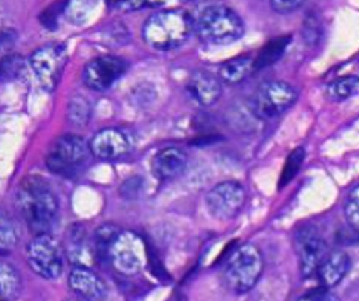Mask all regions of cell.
Returning <instances> with one entry per match:
<instances>
[{
    "mask_svg": "<svg viewBox=\"0 0 359 301\" xmlns=\"http://www.w3.org/2000/svg\"><path fill=\"white\" fill-rule=\"evenodd\" d=\"M306 0H269L272 10L278 14H290L300 10Z\"/></svg>",
    "mask_w": 359,
    "mask_h": 301,
    "instance_id": "f546056e",
    "label": "cell"
},
{
    "mask_svg": "<svg viewBox=\"0 0 359 301\" xmlns=\"http://www.w3.org/2000/svg\"><path fill=\"white\" fill-rule=\"evenodd\" d=\"M298 98V92L285 81H266L260 84L254 92L251 109L254 115L260 119H272L294 105Z\"/></svg>",
    "mask_w": 359,
    "mask_h": 301,
    "instance_id": "ba28073f",
    "label": "cell"
},
{
    "mask_svg": "<svg viewBox=\"0 0 359 301\" xmlns=\"http://www.w3.org/2000/svg\"><path fill=\"white\" fill-rule=\"evenodd\" d=\"M15 202L32 234L49 233L58 216V199L43 178H25L17 190Z\"/></svg>",
    "mask_w": 359,
    "mask_h": 301,
    "instance_id": "6da1fadb",
    "label": "cell"
},
{
    "mask_svg": "<svg viewBox=\"0 0 359 301\" xmlns=\"http://www.w3.org/2000/svg\"><path fill=\"white\" fill-rule=\"evenodd\" d=\"M263 269L264 260L260 249L252 243H243L234 249L225 263V285L236 294H246L257 285Z\"/></svg>",
    "mask_w": 359,
    "mask_h": 301,
    "instance_id": "277c9868",
    "label": "cell"
},
{
    "mask_svg": "<svg viewBox=\"0 0 359 301\" xmlns=\"http://www.w3.org/2000/svg\"><path fill=\"white\" fill-rule=\"evenodd\" d=\"M194 32V19L182 10H162L151 14L142 25V39L156 51L182 46Z\"/></svg>",
    "mask_w": 359,
    "mask_h": 301,
    "instance_id": "7a4b0ae2",
    "label": "cell"
},
{
    "mask_svg": "<svg viewBox=\"0 0 359 301\" xmlns=\"http://www.w3.org/2000/svg\"><path fill=\"white\" fill-rule=\"evenodd\" d=\"M98 5L100 0H66L65 15L71 23L83 25L97 11Z\"/></svg>",
    "mask_w": 359,
    "mask_h": 301,
    "instance_id": "7402d4cb",
    "label": "cell"
},
{
    "mask_svg": "<svg viewBox=\"0 0 359 301\" xmlns=\"http://www.w3.org/2000/svg\"><path fill=\"white\" fill-rule=\"evenodd\" d=\"M25 71V60L22 55L6 54L0 58V83H11L19 79Z\"/></svg>",
    "mask_w": 359,
    "mask_h": 301,
    "instance_id": "cb8c5ba5",
    "label": "cell"
},
{
    "mask_svg": "<svg viewBox=\"0 0 359 301\" xmlns=\"http://www.w3.org/2000/svg\"><path fill=\"white\" fill-rule=\"evenodd\" d=\"M67 63V53L65 45L60 43H49L34 51L29 57V66L41 88L46 91H54Z\"/></svg>",
    "mask_w": 359,
    "mask_h": 301,
    "instance_id": "9c48e42d",
    "label": "cell"
},
{
    "mask_svg": "<svg viewBox=\"0 0 359 301\" xmlns=\"http://www.w3.org/2000/svg\"><path fill=\"white\" fill-rule=\"evenodd\" d=\"M294 246L300 265V272L304 279L315 275L320 263L329 253V246L318 228L313 225H304L295 231Z\"/></svg>",
    "mask_w": 359,
    "mask_h": 301,
    "instance_id": "8fae6325",
    "label": "cell"
},
{
    "mask_svg": "<svg viewBox=\"0 0 359 301\" xmlns=\"http://www.w3.org/2000/svg\"><path fill=\"white\" fill-rule=\"evenodd\" d=\"M187 91L202 106H211L222 95L219 76L207 71H196L187 83Z\"/></svg>",
    "mask_w": 359,
    "mask_h": 301,
    "instance_id": "e0dca14e",
    "label": "cell"
},
{
    "mask_svg": "<svg viewBox=\"0 0 359 301\" xmlns=\"http://www.w3.org/2000/svg\"><path fill=\"white\" fill-rule=\"evenodd\" d=\"M104 257L112 268L126 277L140 274L149 260L147 246L141 236L129 229H119L110 239Z\"/></svg>",
    "mask_w": 359,
    "mask_h": 301,
    "instance_id": "5b68a950",
    "label": "cell"
},
{
    "mask_svg": "<svg viewBox=\"0 0 359 301\" xmlns=\"http://www.w3.org/2000/svg\"><path fill=\"white\" fill-rule=\"evenodd\" d=\"M358 89H359V76L346 75L327 84L326 92H327V97L332 101H344L352 95H355Z\"/></svg>",
    "mask_w": 359,
    "mask_h": 301,
    "instance_id": "603a6c76",
    "label": "cell"
},
{
    "mask_svg": "<svg viewBox=\"0 0 359 301\" xmlns=\"http://www.w3.org/2000/svg\"><path fill=\"white\" fill-rule=\"evenodd\" d=\"M344 216L347 225L359 234V185L353 187L346 197Z\"/></svg>",
    "mask_w": 359,
    "mask_h": 301,
    "instance_id": "4316f807",
    "label": "cell"
},
{
    "mask_svg": "<svg viewBox=\"0 0 359 301\" xmlns=\"http://www.w3.org/2000/svg\"><path fill=\"white\" fill-rule=\"evenodd\" d=\"M22 289L20 274L14 265L0 260V298L11 300L19 295Z\"/></svg>",
    "mask_w": 359,
    "mask_h": 301,
    "instance_id": "d6986e66",
    "label": "cell"
},
{
    "mask_svg": "<svg viewBox=\"0 0 359 301\" xmlns=\"http://www.w3.org/2000/svg\"><path fill=\"white\" fill-rule=\"evenodd\" d=\"M350 265H352V260L344 251L327 253L315 272L321 288L332 289L338 286L346 279Z\"/></svg>",
    "mask_w": 359,
    "mask_h": 301,
    "instance_id": "9a60e30c",
    "label": "cell"
},
{
    "mask_svg": "<svg viewBox=\"0 0 359 301\" xmlns=\"http://www.w3.org/2000/svg\"><path fill=\"white\" fill-rule=\"evenodd\" d=\"M106 2H107L109 5H112V6H118L119 4L124 2V0H106Z\"/></svg>",
    "mask_w": 359,
    "mask_h": 301,
    "instance_id": "836d02e7",
    "label": "cell"
},
{
    "mask_svg": "<svg viewBox=\"0 0 359 301\" xmlns=\"http://www.w3.org/2000/svg\"><path fill=\"white\" fill-rule=\"evenodd\" d=\"M89 147L93 156L112 161L129 154L133 150V140L121 128L107 127L92 136Z\"/></svg>",
    "mask_w": 359,
    "mask_h": 301,
    "instance_id": "4fadbf2b",
    "label": "cell"
},
{
    "mask_svg": "<svg viewBox=\"0 0 359 301\" xmlns=\"http://www.w3.org/2000/svg\"><path fill=\"white\" fill-rule=\"evenodd\" d=\"M17 39V34L11 29H0V58L4 55L10 54V51L13 49L14 43Z\"/></svg>",
    "mask_w": 359,
    "mask_h": 301,
    "instance_id": "4dcf8cb0",
    "label": "cell"
},
{
    "mask_svg": "<svg viewBox=\"0 0 359 301\" xmlns=\"http://www.w3.org/2000/svg\"><path fill=\"white\" fill-rule=\"evenodd\" d=\"M65 6H66V0H65V2H57L54 5H50L49 8H46L43 14L40 15L41 25H43V27H46V28H49V29L55 28V25L58 22V17L65 14Z\"/></svg>",
    "mask_w": 359,
    "mask_h": 301,
    "instance_id": "83f0119b",
    "label": "cell"
},
{
    "mask_svg": "<svg viewBox=\"0 0 359 301\" xmlns=\"http://www.w3.org/2000/svg\"><path fill=\"white\" fill-rule=\"evenodd\" d=\"M290 43V37H280L269 41L266 46H264L260 54L257 55V58H254V69L255 71H260V69L268 67L271 65H273L276 62L281 58V55L285 54V51L287 49Z\"/></svg>",
    "mask_w": 359,
    "mask_h": 301,
    "instance_id": "44dd1931",
    "label": "cell"
},
{
    "mask_svg": "<svg viewBox=\"0 0 359 301\" xmlns=\"http://www.w3.org/2000/svg\"><path fill=\"white\" fill-rule=\"evenodd\" d=\"M194 31L207 45L224 46L242 39L245 23L233 8L224 4L203 6L194 19Z\"/></svg>",
    "mask_w": 359,
    "mask_h": 301,
    "instance_id": "3957f363",
    "label": "cell"
},
{
    "mask_svg": "<svg viewBox=\"0 0 359 301\" xmlns=\"http://www.w3.org/2000/svg\"><path fill=\"white\" fill-rule=\"evenodd\" d=\"M254 71V58L250 55L236 57L219 66V80L226 84H238L246 80Z\"/></svg>",
    "mask_w": 359,
    "mask_h": 301,
    "instance_id": "ac0fdd59",
    "label": "cell"
},
{
    "mask_svg": "<svg viewBox=\"0 0 359 301\" xmlns=\"http://www.w3.org/2000/svg\"><path fill=\"white\" fill-rule=\"evenodd\" d=\"M141 179L140 178H133L129 179L127 182L121 187V194L124 197H136L140 193V188H141Z\"/></svg>",
    "mask_w": 359,
    "mask_h": 301,
    "instance_id": "1f68e13d",
    "label": "cell"
},
{
    "mask_svg": "<svg viewBox=\"0 0 359 301\" xmlns=\"http://www.w3.org/2000/svg\"><path fill=\"white\" fill-rule=\"evenodd\" d=\"M127 71L126 60L116 55H101L90 60L83 67L81 79L86 88L95 92H104L121 79Z\"/></svg>",
    "mask_w": 359,
    "mask_h": 301,
    "instance_id": "7c38bea8",
    "label": "cell"
},
{
    "mask_svg": "<svg viewBox=\"0 0 359 301\" xmlns=\"http://www.w3.org/2000/svg\"><path fill=\"white\" fill-rule=\"evenodd\" d=\"M67 285L76 295L86 300H101L107 294L104 280L86 265L74 266L67 277Z\"/></svg>",
    "mask_w": 359,
    "mask_h": 301,
    "instance_id": "5bb4252c",
    "label": "cell"
},
{
    "mask_svg": "<svg viewBox=\"0 0 359 301\" xmlns=\"http://www.w3.org/2000/svg\"><path fill=\"white\" fill-rule=\"evenodd\" d=\"M326 288H320V289H312L309 294H304L302 297V300H329L332 298V295L327 294Z\"/></svg>",
    "mask_w": 359,
    "mask_h": 301,
    "instance_id": "d6a6232c",
    "label": "cell"
},
{
    "mask_svg": "<svg viewBox=\"0 0 359 301\" xmlns=\"http://www.w3.org/2000/svg\"><path fill=\"white\" fill-rule=\"evenodd\" d=\"M20 240L17 222L6 210L0 208V253H11Z\"/></svg>",
    "mask_w": 359,
    "mask_h": 301,
    "instance_id": "ffe728a7",
    "label": "cell"
},
{
    "mask_svg": "<svg viewBox=\"0 0 359 301\" xmlns=\"http://www.w3.org/2000/svg\"><path fill=\"white\" fill-rule=\"evenodd\" d=\"M27 257L31 269L46 280H55L63 274V248L49 233L36 234L27 248Z\"/></svg>",
    "mask_w": 359,
    "mask_h": 301,
    "instance_id": "52a82bcc",
    "label": "cell"
},
{
    "mask_svg": "<svg viewBox=\"0 0 359 301\" xmlns=\"http://www.w3.org/2000/svg\"><path fill=\"white\" fill-rule=\"evenodd\" d=\"M90 105L88 100L81 97H75L71 100L69 106H67V119L74 126H86L90 118Z\"/></svg>",
    "mask_w": 359,
    "mask_h": 301,
    "instance_id": "d4e9b609",
    "label": "cell"
},
{
    "mask_svg": "<svg viewBox=\"0 0 359 301\" xmlns=\"http://www.w3.org/2000/svg\"><path fill=\"white\" fill-rule=\"evenodd\" d=\"M187 168V154L179 147H165L159 150L151 161V171L161 180H173Z\"/></svg>",
    "mask_w": 359,
    "mask_h": 301,
    "instance_id": "2e32d148",
    "label": "cell"
},
{
    "mask_svg": "<svg viewBox=\"0 0 359 301\" xmlns=\"http://www.w3.org/2000/svg\"><path fill=\"white\" fill-rule=\"evenodd\" d=\"M2 17H4V10H2V4H0V20H2Z\"/></svg>",
    "mask_w": 359,
    "mask_h": 301,
    "instance_id": "e575fe53",
    "label": "cell"
},
{
    "mask_svg": "<svg viewBox=\"0 0 359 301\" xmlns=\"http://www.w3.org/2000/svg\"><path fill=\"white\" fill-rule=\"evenodd\" d=\"M90 154L89 142L79 135L66 133L58 136L50 145L46 156V166L55 175L69 176L86 164Z\"/></svg>",
    "mask_w": 359,
    "mask_h": 301,
    "instance_id": "8992f818",
    "label": "cell"
},
{
    "mask_svg": "<svg viewBox=\"0 0 359 301\" xmlns=\"http://www.w3.org/2000/svg\"><path fill=\"white\" fill-rule=\"evenodd\" d=\"M168 0H124L116 8L123 11H140L145 8H159L164 6Z\"/></svg>",
    "mask_w": 359,
    "mask_h": 301,
    "instance_id": "f1b7e54d",
    "label": "cell"
},
{
    "mask_svg": "<svg viewBox=\"0 0 359 301\" xmlns=\"http://www.w3.org/2000/svg\"><path fill=\"white\" fill-rule=\"evenodd\" d=\"M246 202L245 187L237 180H226L217 184L205 196V205L212 218L217 220H231L243 210Z\"/></svg>",
    "mask_w": 359,
    "mask_h": 301,
    "instance_id": "30bf717a",
    "label": "cell"
},
{
    "mask_svg": "<svg viewBox=\"0 0 359 301\" xmlns=\"http://www.w3.org/2000/svg\"><path fill=\"white\" fill-rule=\"evenodd\" d=\"M304 159H306V150L303 147H297L292 153L289 154V158H287L286 164H285V168L280 175L278 187L287 185L290 180H292L297 176V173L300 171V168L303 166Z\"/></svg>",
    "mask_w": 359,
    "mask_h": 301,
    "instance_id": "484cf974",
    "label": "cell"
}]
</instances>
